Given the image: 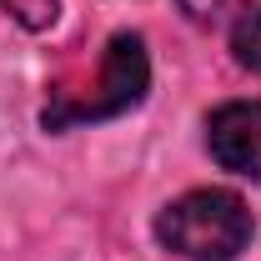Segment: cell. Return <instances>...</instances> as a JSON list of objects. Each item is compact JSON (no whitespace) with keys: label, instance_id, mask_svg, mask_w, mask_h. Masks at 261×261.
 Returning <instances> with one entry per match:
<instances>
[{"label":"cell","instance_id":"obj_1","mask_svg":"<svg viewBox=\"0 0 261 261\" xmlns=\"http://www.w3.org/2000/svg\"><path fill=\"white\" fill-rule=\"evenodd\" d=\"M146 86H151L146 40L130 35V31H121V35L106 40L100 65H96V81L50 91L45 111H40V126H45V130H70V126H86V121L121 116V111H130V106H141Z\"/></svg>","mask_w":261,"mask_h":261},{"label":"cell","instance_id":"obj_2","mask_svg":"<svg viewBox=\"0 0 261 261\" xmlns=\"http://www.w3.org/2000/svg\"><path fill=\"white\" fill-rule=\"evenodd\" d=\"M251 211L236 191L206 186V191H186L156 216V236L186 261H236L251 246Z\"/></svg>","mask_w":261,"mask_h":261},{"label":"cell","instance_id":"obj_3","mask_svg":"<svg viewBox=\"0 0 261 261\" xmlns=\"http://www.w3.org/2000/svg\"><path fill=\"white\" fill-rule=\"evenodd\" d=\"M206 146L226 171L246 176V181H261V100L216 106L211 121H206Z\"/></svg>","mask_w":261,"mask_h":261},{"label":"cell","instance_id":"obj_4","mask_svg":"<svg viewBox=\"0 0 261 261\" xmlns=\"http://www.w3.org/2000/svg\"><path fill=\"white\" fill-rule=\"evenodd\" d=\"M231 50L246 70L261 75V10H241L236 25H231Z\"/></svg>","mask_w":261,"mask_h":261},{"label":"cell","instance_id":"obj_5","mask_svg":"<svg viewBox=\"0 0 261 261\" xmlns=\"http://www.w3.org/2000/svg\"><path fill=\"white\" fill-rule=\"evenodd\" d=\"M0 10H5L10 20H20L25 31H45V25H56L61 0H0Z\"/></svg>","mask_w":261,"mask_h":261},{"label":"cell","instance_id":"obj_6","mask_svg":"<svg viewBox=\"0 0 261 261\" xmlns=\"http://www.w3.org/2000/svg\"><path fill=\"white\" fill-rule=\"evenodd\" d=\"M246 0H181V10L191 15L196 25H221L226 15H236Z\"/></svg>","mask_w":261,"mask_h":261}]
</instances>
